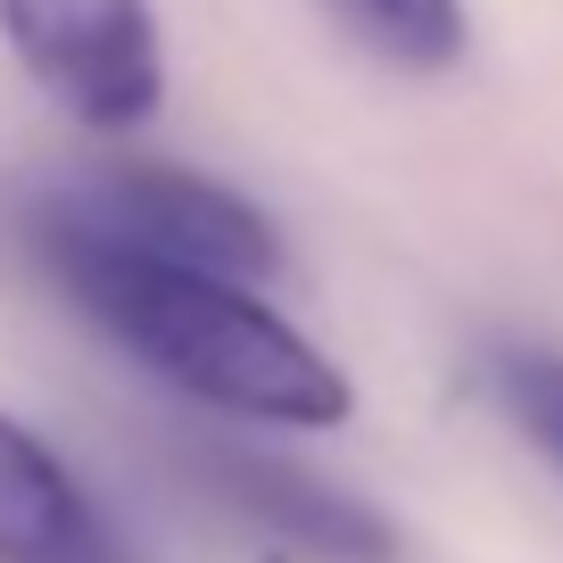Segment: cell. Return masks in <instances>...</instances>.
Listing matches in <instances>:
<instances>
[{
  "label": "cell",
  "instance_id": "7a4b0ae2",
  "mask_svg": "<svg viewBox=\"0 0 563 563\" xmlns=\"http://www.w3.org/2000/svg\"><path fill=\"white\" fill-rule=\"evenodd\" d=\"M34 224L100 241V249H133V257H158V265H191V274H224V282L282 274V232L232 183L191 175V166H158V158H124V166L58 183L34 208Z\"/></svg>",
  "mask_w": 563,
  "mask_h": 563
},
{
  "label": "cell",
  "instance_id": "5b68a950",
  "mask_svg": "<svg viewBox=\"0 0 563 563\" xmlns=\"http://www.w3.org/2000/svg\"><path fill=\"white\" fill-rule=\"evenodd\" d=\"M0 563H124L84 481L18 415H0Z\"/></svg>",
  "mask_w": 563,
  "mask_h": 563
},
{
  "label": "cell",
  "instance_id": "8992f818",
  "mask_svg": "<svg viewBox=\"0 0 563 563\" xmlns=\"http://www.w3.org/2000/svg\"><path fill=\"white\" fill-rule=\"evenodd\" d=\"M323 9L398 75H448L473 51L464 0H323Z\"/></svg>",
  "mask_w": 563,
  "mask_h": 563
},
{
  "label": "cell",
  "instance_id": "3957f363",
  "mask_svg": "<svg viewBox=\"0 0 563 563\" xmlns=\"http://www.w3.org/2000/svg\"><path fill=\"white\" fill-rule=\"evenodd\" d=\"M0 42L75 124H150L166 108V34L150 0H0Z\"/></svg>",
  "mask_w": 563,
  "mask_h": 563
},
{
  "label": "cell",
  "instance_id": "6da1fadb",
  "mask_svg": "<svg viewBox=\"0 0 563 563\" xmlns=\"http://www.w3.org/2000/svg\"><path fill=\"white\" fill-rule=\"evenodd\" d=\"M42 257L75 290V307L183 398L241 422H274V431H340L356 415L349 365L323 356L299 323H282L249 282L100 249L75 232H42Z\"/></svg>",
  "mask_w": 563,
  "mask_h": 563
},
{
  "label": "cell",
  "instance_id": "52a82bcc",
  "mask_svg": "<svg viewBox=\"0 0 563 563\" xmlns=\"http://www.w3.org/2000/svg\"><path fill=\"white\" fill-rule=\"evenodd\" d=\"M497 398H506V415L522 422L563 473V356H539V349L497 356Z\"/></svg>",
  "mask_w": 563,
  "mask_h": 563
},
{
  "label": "cell",
  "instance_id": "277c9868",
  "mask_svg": "<svg viewBox=\"0 0 563 563\" xmlns=\"http://www.w3.org/2000/svg\"><path fill=\"white\" fill-rule=\"evenodd\" d=\"M208 481L249 530H265L274 547H290V555H307V563H398V539H389L382 514L340 497L332 481L299 473V464L208 448Z\"/></svg>",
  "mask_w": 563,
  "mask_h": 563
}]
</instances>
